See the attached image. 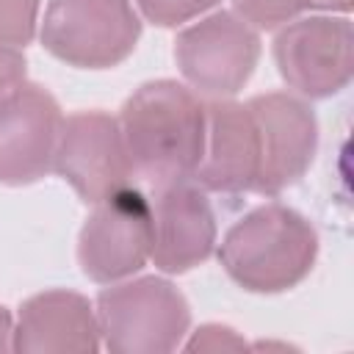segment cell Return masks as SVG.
Returning <instances> with one entry per match:
<instances>
[{"label":"cell","mask_w":354,"mask_h":354,"mask_svg":"<svg viewBox=\"0 0 354 354\" xmlns=\"http://www.w3.org/2000/svg\"><path fill=\"white\" fill-rule=\"evenodd\" d=\"M324 8H332V11H348L351 8V0H313Z\"/></svg>","instance_id":"20"},{"label":"cell","mask_w":354,"mask_h":354,"mask_svg":"<svg viewBox=\"0 0 354 354\" xmlns=\"http://www.w3.org/2000/svg\"><path fill=\"white\" fill-rule=\"evenodd\" d=\"M282 80L301 97H332L348 86L354 69V36L346 17H304L274 41Z\"/></svg>","instance_id":"7"},{"label":"cell","mask_w":354,"mask_h":354,"mask_svg":"<svg viewBox=\"0 0 354 354\" xmlns=\"http://www.w3.org/2000/svg\"><path fill=\"white\" fill-rule=\"evenodd\" d=\"M260 171V144L246 102L213 100L205 105V147L194 180L205 191H254Z\"/></svg>","instance_id":"12"},{"label":"cell","mask_w":354,"mask_h":354,"mask_svg":"<svg viewBox=\"0 0 354 354\" xmlns=\"http://www.w3.org/2000/svg\"><path fill=\"white\" fill-rule=\"evenodd\" d=\"M22 80H25V55L11 44H0V100Z\"/></svg>","instance_id":"18"},{"label":"cell","mask_w":354,"mask_h":354,"mask_svg":"<svg viewBox=\"0 0 354 354\" xmlns=\"http://www.w3.org/2000/svg\"><path fill=\"white\" fill-rule=\"evenodd\" d=\"M257 127L260 171L254 191L266 196L282 194L310 169L318 147V122L310 105L293 94L271 91L246 102Z\"/></svg>","instance_id":"9"},{"label":"cell","mask_w":354,"mask_h":354,"mask_svg":"<svg viewBox=\"0 0 354 354\" xmlns=\"http://www.w3.org/2000/svg\"><path fill=\"white\" fill-rule=\"evenodd\" d=\"M136 3L149 22L160 28H174L213 8L218 0H136Z\"/></svg>","instance_id":"16"},{"label":"cell","mask_w":354,"mask_h":354,"mask_svg":"<svg viewBox=\"0 0 354 354\" xmlns=\"http://www.w3.org/2000/svg\"><path fill=\"white\" fill-rule=\"evenodd\" d=\"M141 19L130 0H50L41 44L80 69L122 64L138 44Z\"/></svg>","instance_id":"4"},{"label":"cell","mask_w":354,"mask_h":354,"mask_svg":"<svg viewBox=\"0 0 354 354\" xmlns=\"http://www.w3.org/2000/svg\"><path fill=\"white\" fill-rule=\"evenodd\" d=\"M39 0H0V44L25 47L36 33Z\"/></svg>","instance_id":"15"},{"label":"cell","mask_w":354,"mask_h":354,"mask_svg":"<svg viewBox=\"0 0 354 354\" xmlns=\"http://www.w3.org/2000/svg\"><path fill=\"white\" fill-rule=\"evenodd\" d=\"M102 346L100 321L88 299L72 290H44L30 296L14 329V351H97Z\"/></svg>","instance_id":"13"},{"label":"cell","mask_w":354,"mask_h":354,"mask_svg":"<svg viewBox=\"0 0 354 354\" xmlns=\"http://www.w3.org/2000/svg\"><path fill=\"white\" fill-rule=\"evenodd\" d=\"M133 174L152 188L191 180L205 147V102L177 80L133 91L119 116Z\"/></svg>","instance_id":"1"},{"label":"cell","mask_w":354,"mask_h":354,"mask_svg":"<svg viewBox=\"0 0 354 354\" xmlns=\"http://www.w3.org/2000/svg\"><path fill=\"white\" fill-rule=\"evenodd\" d=\"M64 113L55 97L19 83L0 100V183L28 185L41 180L55 160Z\"/></svg>","instance_id":"10"},{"label":"cell","mask_w":354,"mask_h":354,"mask_svg":"<svg viewBox=\"0 0 354 354\" xmlns=\"http://www.w3.org/2000/svg\"><path fill=\"white\" fill-rule=\"evenodd\" d=\"M14 348V324H11V313L6 307H0V351H11Z\"/></svg>","instance_id":"19"},{"label":"cell","mask_w":354,"mask_h":354,"mask_svg":"<svg viewBox=\"0 0 354 354\" xmlns=\"http://www.w3.org/2000/svg\"><path fill=\"white\" fill-rule=\"evenodd\" d=\"M183 77L213 100L238 94L260 58V36L232 11H216L185 28L174 41Z\"/></svg>","instance_id":"5"},{"label":"cell","mask_w":354,"mask_h":354,"mask_svg":"<svg viewBox=\"0 0 354 354\" xmlns=\"http://www.w3.org/2000/svg\"><path fill=\"white\" fill-rule=\"evenodd\" d=\"M53 169L88 205L127 188L133 166L119 119L102 111H83L64 119Z\"/></svg>","instance_id":"8"},{"label":"cell","mask_w":354,"mask_h":354,"mask_svg":"<svg viewBox=\"0 0 354 354\" xmlns=\"http://www.w3.org/2000/svg\"><path fill=\"white\" fill-rule=\"evenodd\" d=\"M249 348L246 340L221 324H205L194 332V337L185 343V351H243Z\"/></svg>","instance_id":"17"},{"label":"cell","mask_w":354,"mask_h":354,"mask_svg":"<svg viewBox=\"0 0 354 354\" xmlns=\"http://www.w3.org/2000/svg\"><path fill=\"white\" fill-rule=\"evenodd\" d=\"M152 243L149 199L133 185L94 205L77 241V260L88 279L119 282L144 268Z\"/></svg>","instance_id":"6"},{"label":"cell","mask_w":354,"mask_h":354,"mask_svg":"<svg viewBox=\"0 0 354 354\" xmlns=\"http://www.w3.org/2000/svg\"><path fill=\"white\" fill-rule=\"evenodd\" d=\"M100 337L113 354H166L188 332L185 296L160 277L113 285L97 299Z\"/></svg>","instance_id":"3"},{"label":"cell","mask_w":354,"mask_h":354,"mask_svg":"<svg viewBox=\"0 0 354 354\" xmlns=\"http://www.w3.org/2000/svg\"><path fill=\"white\" fill-rule=\"evenodd\" d=\"M149 260L166 274H185L216 246V216L207 196L188 180L155 188L149 202Z\"/></svg>","instance_id":"11"},{"label":"cell","mask_w":354,"mask_h":354,"mask_svg":"<svg viewBox=\"0 0 354 354\" xmlns=\"http://www.w3.org/2000/svg\"><path fill=\"white\" fill-rule=\"evenodd\" d=\"M235 14L254 28H277L313 6V0H232Z\"/></svg>","instance_id":"14"},{"label":"cell","mask_w":354,"mask_h":354,"mask_svg":"<svg viewBox=\"0 0 354 354\" xmlns=\"http://www.w3.org/2000/svg\"><path fill=\"white\" fill-rule=\"evenodd\" d=\"M318 235L313 224L285 205H260L235 221L221 246L224 271L252 293L296 288L315 263Z\"/></svg>","instance_id":"2"}]
</instances>
